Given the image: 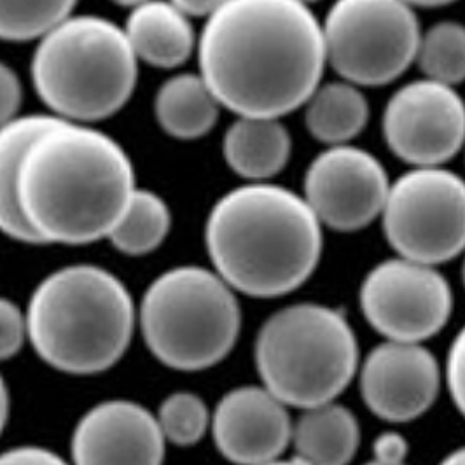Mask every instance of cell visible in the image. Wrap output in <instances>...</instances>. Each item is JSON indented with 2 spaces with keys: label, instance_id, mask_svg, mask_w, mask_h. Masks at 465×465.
<instances>
[{
  "label": "cell",
  "instance_id": "6da1fadb",
  "mask_svg": "<svg viewBox=\"0 0 465 465\" xmlns=\"http://www.w3.org/2000/svg\"><path fill=\"white\" fill-rule=\"evenodd\" d=\"M198 65L221 107L280 119L322 83V24L298 0H228L202 30Z\"/></svg>",
  "mask_w": 465,
  "mask_h": 465
},
{
  "label": "cell",
  "instance_id": "7a4b0ae2",
  "mask_svg": "<svg viewBox=\"0 0 465 465\" xmlns=\"http://www.w3.org/2000/svg\"><path fill=\"white\" fill-rule=\"evenodd\" d=\"M135 186L128 153L90 124L56 119L25 154L18 198L41 243L109 238Z\"/></svg>",
  "mask_w": 465,
  "mask_h": 465
},
{
  "label": "cell",
  "instance_id": "3957f363",
  "mask_svg": "<svg viewBox=\"0 0 465 465\" xmlns=\"http://www.w3.org/2000/svg\"><path fill=\"white\" fill-rule=\"evenodd\" d=\"M205 245L213 272L234 292L279 298L302 287L322 256V224L287 187L249 183L210 210Z\"/></svg>",
  "mask_w": 465,
  "mask_h": 465
},
{
  "label": "cell",
  "instance_id": "277c9868",
  "mask_svg": "<svg viewBox=\"0 0 465 465\" xmlns=\"http://www.w3.org/2000/svg\"><path fill=\"white\" fill-rule=\"evenodd\" d=\"M25 317L28 343L49 368L90 376L123 359L137 327V306L109 270L70 264L37 283Z\"/></svg>",
  "mask_w": 465,
  "mask_h": 465
},
{
  "label": "cell",
  "instance_id": "5b68a950",
  "mask_svg": "<svg viewBox=\"0 0 465 465\" xmlns=\"http://www.w3.org/2000/svg\"><path fill=\"white\" fill-rule=\"evenodd\" d=\"M35 94L70 123L114 116L135 92L139 60L119 25L94 15H70L46 32L32 56Z\"/></svg>",
  "mask_w": 465,
  "mask_h": 465
},
{
  "label": "cell",
  "instance_id": "8992f818",
  "mask_svg": "<svg viewBox=\"0 0 465 465\" xmlns=\"http://www.w3.org/2000/svg\"><path fill=\"white\" fill-rule=\"evenodd\" d=\"M137 326L151 355L168 370L203 371L232 353L242 310L234 291L213 270L184 264L147 285Z\"/></svg>",
  "mask_w": 465,
  "mask_h": 465
},
{
  "label": "cell",
  "instance_id": "52a82bcc",
  "mask_svg": "<svg viewBox=\"0 0 465 465\" xmlns=\"http://www.w3.org/2000/svg\"><path fill=\"white\" fill-rule=\"evenodd\" d=\"M254 359L264 389L285 406L310 410L349 387L359 368V345L340 310L302 302L262 324Z\"/></svg>",
  "mask_w": 465,
  "mask_h": 465
},
{
  "label": "cell",
  "instance_id": "ba28073f",
  "mask_svg": "<svg viewBox=\"0 0 465 465\" xmlns=\"http://www.w3.org/2000/svg\"><path fill=\"white\" fill-rule=\"evenodd\" d=\"M327 65L355 86H385L417 60L420 30L404 0H336L322 24Z\"/></svg>",
  "mask_w": 465,
  "mask_h": 465
},
{
  "label": "cell",
  "instance_id": "9c48e42d",
  "mask_svg": "<svg viewBox=\"0 0 465 465\" xmlns=\"http://www.w3.org/2000/svg\"><path fill=\"white\" fill-rule=\"evenodd\" d=\"M397 254L441 264L465 251V181L442 166L411 168L391 184L381 212Z\"/></svg>",
  "mask_w": 465,
  "mask_h": 465
},
{
  "label": "cell",
  "instance_id": "30bf717a",
  "mask_svg": "<svg viewBox=\"0 0 465 465\" xmlns=\"http://www.w3.org/2000/svg\"><path fill=\"white\" fill-rule=\"evenodd\" d=\"M361 308L372 329L389 341L421 343L446 326L453 294L434 266L397 257L368 273L361 287Z\"/></svg>",
  "mask_w": 465,
  "mask_h": 465
},
{
  "label": "cell",
  "instance_id": "8fae6325",
  "mask_svg": "<svg viewBox=\"0 0 465 465\" xmlns=\"http://www.w3.org/2000/svg\"><path fill=\"white\" fill-rule=\"evenodd\" d=\"M383 137L389 149L413 168L442 166L465 145V102L453 86L419 79L387 102Z\"/></svg>",
  "mask_w": 465,
  "mask_h": 465
},
{
  "label": "cell",
  "instance_id": "7c38bea8",
  "mask_svg": "<svg viewBox=\"0 0 465 465\" xmlns=\"http://www.w3.org/2000/svg\"><path fill=\"white\" fill-rule=\"evenodd\" d=\"M389 189L387 170L378 158L343 143L327 147L308 164L302 198L322 226L351 232L381 215Z\"/></svg>",
  "mask_w": 465,
  "mask_h": 465
},
{
  "label": "cell",
  "instance_id": "4fadbf2b",
  "mask_svg": "<svg viewBox=\"0 0 465 465\" xmlns=\"http://www.w3.org/2000/svg\"><path fill=\"white\" fill-rule=\"evenodd\" d=\"M164 453L156 415L128 399L92 406L70 438L72 465H163Z\"/></svg>",
  "mask_w": 465,
  "mask_h": 465
},
{
  "label": "cell",
  "instance_id": "5bb4252c",
  "mask_svg": "<svg viewBox=\"0 0 465 465\" xmlns=\"http://www.w3.org/2000/svg\"><path fill=\"white\" fill-rule=\"evenodd\" d=\"M441 371L421 343L385 341L361 368V394L380 419L404 423L421 417L436 401Z\"/></svg>",
  "mask_w": 465,
  "mask_h": 465
},
{
  "label": "cell",
  "instance_id": "9a60e30c",
  "mask_svg": "<svg viewBox=\"0 0 465 465\" xmlns=\"http://www.w3.org/2000/svg\"><path fill=\"white\" fill-rule=\"evenodd\" d=\"M210 430L219 453L234 465L273 462L292 441L287 406L268 389L252 385L221 397Z\"/></svg>",
  "mask_w": 465,
  "mask_h": 465
},
{
  "label": "cell",
  "instance_id": "2e32d148",
  "mask_svg": "<svg viewBox=\"0 0 465 465\" xmlns=\"http://www.w3.org/2000/svg\"><path fill=\"white\" fill-rule=\"evenodd\" d=\"M123 30L137 60L158 69L184 65L198 43L189 16L170 0H147L134 7Z\"/></svg>",
  "mask_w": 465,
  "mask_h": 465
},
{
  "label": "cell",
  "instance_id": "e0dca14e",
  "mask_svg": "<svg viewBox=\"0 0 465 465\" xmlns=\"http://www.w3.org/2000/svg\"><path fill=\"white\" fill-rule=\"evenodd\" d=\"M291 151V134L275 117L238 116L223 140L226 163L249 183H268L279 175Z\"/></svg>",
  "mask_w": 465,
  "mask_h": 465
},
{
  "label": "cell",
  "instance_id": "ac0fdd59",
  "mask_svg": "<svg viewBox=\"0 0 465 465\" xmlns=\"http://www.w3.org/2000/svg\"><path fill=\"white\" fill-rule=\"evenodd\" d=\"M291 442L294 459L304 465H349L361 444V429L349 408L332 401L302 410Z\"/></svg>",
  "mask_w": 465,
  "mask_h": 465
},
{
  "label": "cell",
  "instance_id": "d6986e66",
  "mask_svg": "<svg viewBox=\"0 0 465 465\" xmlns=\"http://www.w3.org/2000/svg\"><path fill=\"white\" fill-rule=\"evenodd\" d=\"M56 119L51 114H28L0 128V232L20 243H41L26 223L18 198L22 163L30 143Z\"/></svg>",
  "mask_w": 465,
  "mask_h": 465
},
{
  "label": "cell",
  "instance_id": "ffe728a7",
  "mask_svg": "<svg viewBox=\"0 0 465 465\" xmlns=\"http://www.w3.org/2000/svg\"><path fill=\"white\" fill-rule=\"evenodd\" d=\"M221 104L200 74L166 79L154 98V116L166 135L177 140L205 137L219 119Z\"/></svg>",
  "mask_w": 465,
  "mask_h": 465
},
{
  "label": "cell",
  "instance_id": "44dd1931",
  "mask_svg": "<svg viewBox=\"0 0 465 465\" xmlns=\"http://www.w3.org/2000/svg\"><path fill=\"white\" fill-rule=\"evenodd\" d=\"M370 121V104L359 86L349 81L319 84L304 104V124L313 139L343 145L361 135Z\"/></svg>",
  "mask_w": 465,
  "mask_h": 465
},
{
  "label": "cell",
  "instance_id": "7402d4cb",
  "mask_svg": "<svg viewBox=\"0 0 465 465\" xmlns=\"http://www.w3.org/2000/svg\"><path fill=\"white\" fill-rule=\"evenodd\" d=\"M170 228L172 212L163 198L149 189H135L107 240L124 256H145L163 245Z\"/></svg>",
  "mask_w": 465,
  "mask_h": 465
},
{
  "label": "cell",
  "instance_id": "603a6c76",
  "mask_svg": "<svg viewBox=\"0 0 465 465\" xmlns=\"http://www.w3.org/2000/svg\"><path fill=\"white\" fill-rule=\"evenodd\" d=\"M415 62L427 79L448 86L465 81V25L440 22L421 32Z\"/></svg>",
  "mask_w": 465,
  "mask_h": 465
},
{
  "label": "cell",
  "instance_id": "cb8c5ba5",
  "mask_svg": "<svg viewBox=\"0 0 465 465\" xmlns=\"http://www.w3.org/2000/svg\"><path fill=\"white\" fill-rule=\"evenodd\" d=\"M77 0H0V41H39L69 18Z\"/></svg>",
  "mask_w": 465,
  "mask_h": 465
},
{
  "label": "cell",
  "instance_id": "d4e9b609",
  "mask_svg": "<svg viewBox=\"0 0 465 465\" xmlns=\"http://www.w3.org/2000/svg\"><path fill=\"white\" fill-rule=\"evenodd\" d=\"M156 420L164 441L175 446H193L209 432L212 413L198 394L179 391L164 397Z\"/></svg>",
  "mask_w": 465,
  "mask_h": 465
},
{
  "label": "cell",
  "instance_id": "484cf974",
  "mask_svg": "<svg viewBox=\"0 0 465 465\" xmlns=\"http://www.w3.org/2000/svg\"><path fill=\"white\" fill-rule=\"evenodd\" d=\"M28 341L26 317L16 302L0 296V361L13 359Z\"/></svg>",
  "mask_w": 465,
  "mask_h": 465
},
{
  "label": "cell",
  "instance_id": "4316f807",
  "mask_svg": "<svg viewBox=\"0 0 465 465\" xmlns=\"http://www.w3.org/2000/svg\"><path fill=\"white\" fill-rule=\"evenodd\" d=\"M446 383L455 406L465 417V326L457 334L448 351Z\"/></svg>",
  "mask_w": 465,
  "mask_h": 465
},
{
  "label": "cell",
  "instance_id": "83f0119b",
  "mask_svg": "<svg viewBox=\"0 0 465 465\" xmlns=\"http://www.w3.org/2000/svg\"><path fill=\"white\" fill-rule=\"evenodd\" d=\"M22 98L24 90L18 74L0 62V128L18 117Z\"/></svg>",
  "mask_w": 465,
  "mask_h": 465
},
{
  "label": "cell",
  "instance_id": "f1b7e54d",
  "mask_svg": "<svg viewBox=\"0 0 465 465\" xmlns=\"http://www.w3.org/2000/svg\"><path fill=\"white\" fill-rule=\"evenodd\" d=\"M0 465H72L45 446H15L0 453Z\"/></svg>",
  "mask_w": 465,
  "mask_h": 465
},
{
  "label": "cell",
  "instance_id": "f546056e",
  "mask_svg": "<svg viewBox=\"0 0 465 465\" xmlns=\"http://www.w3.org/2000/svg\"><path fill=\"white\" fill-rule=\"evenodd\" d=\"M372 451H374V460L387 465H399L406 462L410 446L408 441L397 434V432H383L380 434L374 444H372Z\"/></svg>",
  "mask_w": 465,
  "mask_h": 465
},
{
  "label": "cell",
  "instance_id": "4dcf8cb0",
  "mask_svg": "<svg viewBox=\"0 0 465 465\" xmlns=\"http://www.w3.org/2000/svg\"><path fill=\"white\" fill-rule=\"evenodd\" d=\"M189 18H209L228 0H170Z\"/></svg>",
  "mask_w": 465,
  "mask_h": 465
},
{
  "label": "cell",
  "instance_id": "1f68e13d",
  "mask_svg": "<svg viewBox=\"0 0 465 465\" xmlns=\"http://www.w3.org/2000/svg\"><path fill=\"white\" fill-rule=\"evenodd\" d=\"M9 413H11V396H9L7 383H5L4 376L0 374V434L4 432V429L7 425Z\"/></svg>",
  "mask_w": 465,
  "mask_h": 465
},
{
  "label": "cell",
  "instance_id": "d6a6232c",
  "mask_svg": "<svg viewBox=\"0 0 465 465\" xmlns=\"http://www.w3.org/2000/svg\"><path fill=\"white\" fill-rule=\"evenodd\" d=\"M440 465H465V446L451 451Z\"/></svg>",
  "mask_w": 465,
  "mask_h": 465
},
{
  "label": "cell",
  "instance_id": "836d02e7",
  "mask_svg": "<svg viewBox=\"0 0 465 465\" xmlns=\"http://www.w3.org/2000/svg\"><path fill=\"white\" fill-rule=\"evenodd\" d=\"M404 2H408L411 7H441L455 0H404Z\"/></svg>",
  "mask_w": 465,
  "mask_h": 465
},
{
  "label": "cell",
  "instance_id": "e575fe53",
  "mask_svg": "<svg viewBox=\"0 0 465 465\" xmlns=\"http://www.w3.org/2000/svg\"><path fill=\"white\" fill-rule=\"evenodd\" d=\"M114 4L117 5H123V7H137L140 4H143V2H147V0H113Z\"/></svg>",
  "mask_w": 465,
  "mask_h": 465
},
{
  "label": "cell",
  "instance_id": "d590c367",
  "mask_svg": "<svg viewBox=\"0 0 465 465\" xmlns=\"http://www.w3.org/2000/svg\"><path fill=\"white\" fill-rule=\"evenodd\" d=\"M262 465H304L302 462H300L298 459H292V460H280V459H277V460H273V462H268V464H262Z\"/></svg>",
  "mask_w": 465,
  "mask_h": 465
},
{
  "label": "cell",
  "instance_id": "8d00e7d4",
  "mask_svg": "<svg viewBox=\"0 0 465 465\" xmlns=\"http://www.w3.org/2000/svg\"><path fill=\"white\" fill-rule=\"evenodd\" d=\"M298 2H302L304 5H310V4H315V2H319V0H298Z\"/></svg>",
  "mask_w": 465,
  "mask_h": 465
},
{
  "label": "cell",
  "instance_id": "74e56055",
  "mask_svg": "<svg viewBox=\"0 0 465 465\" xmlns=\"http://www.w3.org/2000/svg\"><path fill=\"white\" fill-rule=\"evenodd\" d=\"M366 465H387V464H381V462H376V460H372V462H370V464ZM399 465H406V464H399Z\"/></svg>",
  "mask_w": 465,
  "mask_h": 465
},
{
  "label": "cell",
  "instance_id": "f35d334b",
  "mask_svg": "<svg viewBox=\"0 0 465 465\" xmlns=\"http://www.w3.org/2000/svg\"><path fill=\"white\" fill-rule=\"evenodd\" d=\"M462 279H464V285H465V259H464V266H462Z\"/></svg>",
  "mask_w": 465,
  "mask_h": 465
}]
</instances>
